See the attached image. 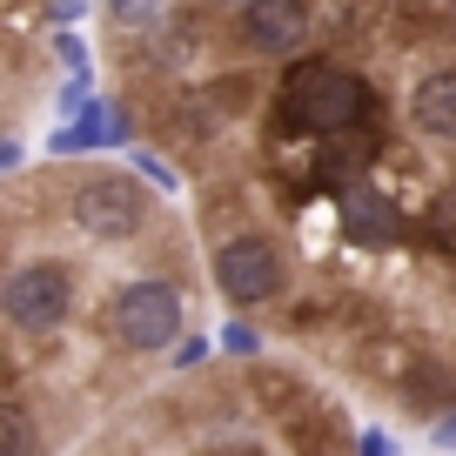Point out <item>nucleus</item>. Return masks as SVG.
<instances>
[{"mask_svg":"<svg viewBox=\"0 0 456 456\" xmlns=\"http://www.w3.org/2000/svg\"><path fill=\"white\" fill-rule=\"evenodd\" d=\"M208 289L410 429L456 410V0H94Z\"/></svg>","mask_w":456,"mask_h":456,"instance_id":"nucleus-1","label":"nucleus"},{"mask_svg":"<svg viewBox=\"0 0 456 456\" xmlns=\"http://www.w3.org/2000/svg\"><path fill=\"white\" fill-rule=\"evenodd\" d=\"M201 228L142 168L41 161L0 188V456H54L201 329Z\"/></svg>","mask_w":456,"mask_h":456,"instance_id":"nucleus-2","label":"nucleus"},{"mask_svg":"<svg viewBox=\"0 0 456 456\" xmlns=\"http://www.w3.org/2000/svg\"><path fill=\"white\" fill-rule=\"evenodd\" d=\"M74 456H362V429L322 370L215 356L121 403Z\"/></svg>","mask_w":456,"mask_h":456,"instance_id":"nucleus-3","label":"nucleus"},{"mask_svg":"<svg viewBox=\"0 0 456 456\" xmlns=\"http://www.w3.org/2000/svg\"><path fill=\"white\" fill-rule=\"evenodd\" d=\"M142 128L134 114L114 94H94L81 114H68L61 128H47V161H81V155H114V148H134Z\"/></svg>","mask_w":456,"mask_h":456,"instance_id":"nucleus-4","label":"nucleus"},{"mask_svg":"<svg viewBox=\"0 0 456 456\" xmlns=\"http://www.w3.org/2000/svg\"><path fill=\"white\" fill-rule=\"evenodd\" d=\"M215 336H222V356H269V329L262 322H248V315H228L222 329H215Z\"/></svg>","mask_w":456,"mask_h":456,"instance_id":"nucleus-5","label":"nucleus"},{"mask_svg":"<svg viewBox=\"0 0 456 456\" xmlns=\"http://www.w3.org/2000/svg\"><path fill=\"white\" fill-rule=\"evenodd\" d=\"M423 443H429V450H456V410H450V416H436V423L423 429Z\"/></svg>","mask_w":456,"mask_h":456,"instance_id":"nucleus-6","label":"nucleus"},{"mask_svg":"<svg viewBox=\"0 0 456 456\" xmlns=\"http://www.w3.org/2000/svg\"><path fill=\"white\" fill-rule=\"evenodd\" d=\"M362 456H396V436L389 429H362Z\"/></svg>","mask_w":456,"mask_h":456,"instance_id":"nucleus-7","label":"nucleus"}]
</instances>
